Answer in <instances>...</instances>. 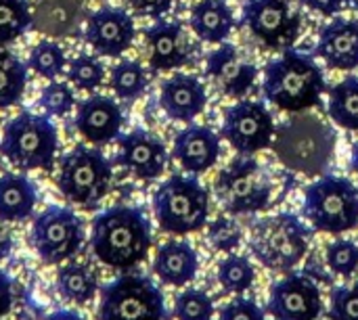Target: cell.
<instances>
[{"label":"cell","instance_id":"7","mask_svg":"<svg viewBox=\"0 0 358 320\" xmlns=\"http://www.w3.org/2000/svg\"><path fill=\"white\" fill-rule=\"evenodd\" d=\"M304 216L319 233L342 235L358 226V187L336 174H323L304 193Z\"/></svg>","mask_w":358,"mask_h":320},{"label":"cell","instance_id":"46","mask_svg":"<svg viewBox=\"0 0 358 320\" xmlns=\"http://www.w3.org/2000/svg\"><path fill=\"white\" fill-rule=\"evenodd\" d=\"M346 4H348L350 8H355V10H358V0H346Z\"/></svg>","mask_w":358,"mask_h":320},{"label":"cell","instance_id":"11","mask_svg":"<svg viewBox=\"0 0 358 320\" xmlns=\"http://www.w3.org/2000/svg\"><path fill=\"white\" fill-rule=\"evenodd\" d=\"M86 233L80 216L65 205H50L34 218L29 231V243L36 249L38 258L57 266L73 258L84 245Z\"/></svg>","mask_w":358,"mask_h":320},{"label":"cell","instance_id":"14","mask_svg":"<svg viewBox=\"0 0 358 320\" xmlns=\"http://www.w3.org/2000/svg\"><path fill=\"white\" fill-rule=\"evenodd\" d=\"M241 19L252 36L271 48H283L300 29V15L292 10V0H245Z\"/></svg>","mask_w":358,"mask_h":320},{"label":"cell","instance_id":"44","mask_svg":"<svg viewBox=\"0 0 358 320\" xmlns=\"http://www.w3.org/2000/svg\"><path fill=\"white\" fill-rule=\"evenodd\" d=\"M44 320H84L78 312L73 310H57V312H50Z\"/></svg>","mask_w":358,"mask_h":320},{"label":"cell","instance_id":"19","mask_svg":"<svg viewBox=\"0 0 358 320\" xmlns=\"http://www.w3.org/2000/svg\"><path fill=\"white\" fill-rule=\"evenodd\" d=\"M172 157L185 172L199 176L216 166L220 157V136L208 126L189 124L174 136Z\"/></svg>","mask_w":358,"mask_h":320},{"label":"cell","instance_id":"23","mask_svg":"<svg viewBox=\"0 0 358 320\" xmlns=\"http://www.w3.org/2000/svg\"><path fill=\"white\" fill-rule=\"evenodd\" d=\"M197 252L187 241H168L157 249L153 258V275L170 287L189 285L197 277Z\"/></svg>","mask_w":358,"mask_h":320},{"label":"cell","instance_id":"13","mask_svg":"<svg viewBox=\"0 0 358 320\" xmlns=\"http://www.w3.org/2000/svg\"><path fill=\"white\" fill-rule=\"evenodd\" d=\"M266 310L275 320H317L323 314V296L308 275L287 272L271 285Z\"/></svg>","mask_w":358,"mask_h":320},{"label":"cell","instance_id":"41","mask_svg":"<svg viewBox=\"0 0 358 320\" xmlns=\"http://www.w3.org/2000/svg\"><path fill=\"white\" fill-rule=\"evenodd\" d=\"M302 2H304V6H308L310 10H315L323 17H334L342 8H346V0H302Z\"/></svg>","mask_w":358,"mask_h":320},{"label":"cell","instance_id":"36","mask_svg":"<svg viewBox=\"0 0 358 320\" xmlns=\"http://www.w3.org/2000/svg\"><path fill=\"white\" fill-rule=\"evenodd\" d=\"M325 262L334 275L344 279L358 270V243L352 239H336L325 249Z\"/></svg>","mask_w":358,"mask_h":320},{"label":"cell","instance_id":"25","mask_svg":"<svg viewBox=\"0 0 358 320\" xmlns=\"http://www.w3.org/2000/svg\"><path fill=\"white\" fill-rule=\"evenodd\" d=\"M38 189L25 174L0 176V222H21L34 214Z\"/></svg>","mask_w":358,"mask_h":320},{"label":"cell","instance_id":"27","mask_svg":"<svg viewBox=\"0 0 358 320\" xmlns=\"http://www.w3.org/2000/svg\"><path fill=\"white\" fill-rule=\"evenodd\" d=\"M327 113L344 130L358 132V75H348L329 90Z\"/></svg>","mask_w":358,"mask_h":320},{"label":"cell","instance_id":"29","mask_svg":"<svg viewBox=\"0 0 358 320\" xmlns=\"http://www.w3.org/2000/svg\"><path fill=\"white\" fill-rule=\"evenodd\" d=\"M109 84L111 90L117 94V99L122 101H136L145 94L147 84H149V75L145 71V67L134 61V59H124L117 65L111 67L109 73Z\"/></svg>","mask_w":358,"mask_h":320},{"label":"cell","instance_id":"2","mask_svg":"<svg viewBox=\"0 0 358 320\" xmlns=\"http://www.w3.org/2000/svg\"><path fill=\"white\" fill-rule=\"evenodd\" d=\"M262 92L277 109L302 113L321 103L327 80L313 54L287 48L266 63Z\"/></svg>","mask_w":358,"mask_h":320},{"label":"cell","instance_id":"37","mask_svg":"<svg viewBox=\"0 0 358 320\" xmlns=\"http://www.w3.org/2000/svg\"><path fill=\"white\" fill-rule=\"evenodd\" d=\"M208 241L212 243V247L216 252L231 254V252H235L241 245L243 231H241V226H239L237 220L227 218V216H220L212 224H208Z\"/></svg>","mask_w":358,"mask_h":320},{"label":"cell","instance_id":"17","mask_svg":"<svg viewBox=\"0 0 358 320\" xmlns=\"http://www.w3.org/2000/svg\"><path fill=\"white\" fill-rule=\"evenodd\" d=\"M78 134L94 147H105L122 134L124 113L122 107L103 94H90L84 99L73 117Z\"/></svg>","mask_w":358,"mask_h":320},{"label":"cell","instance_id":"39","mask_svg":"<svg viewBox=\"0 0 358 320\" xmlns=\"http://www.w3.org/2000/svg\"><path fill=\"white\" fill-rule=\"evenodd\" d=\"M218 320H266V312L254 300L237 298L220 310Z\"/></svg>","mask_w":358,"mask_h":320},{"label":"cell","instance_id":"4","mask_svg":"<svg viewBox=\"0 0 358 320\" xmlns=\"http://www.w3.org/2000/svg\"><path fill=\"white\" fill-rule=\"evenodd\" d=\"M153 214L164 233H197L210 218V193L197 176L172 174L153 193Z\"/></svg>","mask_w":358,"mask_h":320},{"label":"cell","instance_id":"43","mask_svg":"<svg viewBox=\"0 0 358 320\" xmlns=\"http://www.w3.org/2000/svg\"><path fill=\"white\" fill-rule=\"evenodd\" d=\"M13 252V235L4 224H0V260H6Z\"/></svg>","mask_w":358,"mask_h":320},{"label":"cell","instance_id":"42","mask_svg":"<svg viewBox=\"0 0 358 320\" xmlns=\"http://www.w3.org/2000/svg\"><path fill=\"white\" fill-rule=\"evenodd\" d=\"M13 308V281L10 277L0 270V319H4Z\"/></svg>","mask_w":358,"mask_h":320},{"label":"cell","instance_id":"33","mask_svg":"<svg viewBox=\"0 0 358 320\" xmlns=\"http://www.w3.org/2000/svg\"><path fill=\"white\" fill-rule=\"evenodd\" d=\"M67 80L78 90L94 92L105 82V65L94 54L80 52L67 63Z\"/></svg>","mask_w":358,"mask_h":320},{"label":"cell","instance_id":"21","mask_svg":"<svg viewBox=\"0 0 358 320\" xmlns=\"http://www.w3.org/2000/svg\"><path fill=\"white\" fill-rule=\"evenodd\" d=\"M315 54L325 61L329 69L352 71L358 67V21L334 19L319 31Z\"/></svg>","mask_w":358,"mask_h":320},{"label":"cell","instance_id":"3","mask_svg":"<svg viewBox=\"0 0 358 320\" xmlns=\"http://www.w3.org/2000/svg\"><path fill=\"white\" fill-rule=\"evenodd\" d=\"M336 132L313 113H296L275 128L273 151L279 161L298 174L323 176L336 153Z\"/></svg>","mask_w":358,"mask_h":320},{"label":"cell","instance_id":"24","mask_svg":"<svg viewBox=\"0 0 358 320\" xmlns=\"http://www.w3.org/2000/svg\"><path fill=\"white\" fill-rule=\"evenodd\" d=\"M189 25L201 42L222 44L235 27V15L224 0H199L191 6Z\"/></svg>","mask_w":358,"mask_h":320},{"label":"cell","instance_id":"20","mask_svg":"<svg viewBox=\"0 0 358 320\" xmlns=\"http://www.w3.org/2000/svg\"><path fill=\"white\" fill-rule=\"evenodd\" d=\"M208 105V90L197 75L174 73L159 88V107L174 119L191 124L197 115L203 113Z\"/></svg>","mask_w":358,"mask_h":320},{"label":"cell","instance_id":"6","mask_svg":"<svg viewBox=\"0 0 358 320\" xmlns=\"http://www.w3.org/2000/svg\"><path fill=\"white\" fill-rule=\"evenodd\" d=\"M313 231L289 212L256 222L252 231V252L271 270L292 272L308 254Z\"/></svg>","mask_w":358,"mask_h":320},{"label":"cell","instance_id":"15","mask_svg":"<svg viewBox=\"0 0 358 320\" xmlns=\"http://www.w3.org/2000/svg\"><path fill=\"white\" fill-rule=\"evenodd\" d=\"M136 36L134 19L120 6H101L86 19V44L101 57L124 54Z\"/></svg>","mask_w":358,"mask_h":320},{"label":"cell","instance_id":"40","mask_svg":"<svg viewBox=\"0 0 358 320\" xmlns=\"http://www.w3.org/2000/svg\"><path fill=\"white\" fill-rule=\"evenodd\" d=\"M132 10L141 17H153L159 19L166 13H170L174 0H128Z\"/></svg>","mask_w":358,"mask_h":320},{"label":"cell","instance_id":"12","mask_svg":"<svg viewBox=\"0 0 358 320\" xmlns=\"http://www.w3.org/2000/svg\"><path fill=\"white\" fill-rule=\"evenodd\" d=\"M275 128L273 113L264 103L243 99L224 109L220 134L239 155H254L273 145Z\"/></svg>","mask_w":358,"mask_h":320},{"label":"cell","instance_id":"45","mask_svg":"<svg viewBox=\"0 0 358 320\" xmlns=\"http://www.w3.org/2000/svg\"><path fill=\"white\" fill-rule=\"evenodd\" d=\"M350 170L358 176V140L352 145V151H350Z\"/></svg>","mask_w":358,"mask_h":320},{"label":"cell","instance_id":"22","mask_svg":"<svg viewBox=\"0 0 358 320\" xmlns=\"http://www.w3.org/2000/svg\"><path fill=\"white\" fill-rule=\"evenodd\" d=\"M206 73L216 80L227 96L241 99L254 88L258 69L252 63L239 59V52L233 44L222 42L216 50L206 57Z\"/></svg>","mask_w":358,"mask_h":320},{"label":"cell","instance_id":"30","mask_svg":"<svg viewBox=\"0 0 358 320\" xmlns=\"http://www.w3.org/2000/svg\"><path fill=\"white\" fill-rule=\"evenodd\" d=\"M256 281V268L248 256L231 254L218 264V283L227 293H243Z\"/></svg>","mask_w":358,"mask_h":320},{"label":"cell","instance_id":"47","mask_svg":"<svg viewBox=\"0 0 358 320\" xmlns=\"http://www.w3.org/2000/svg\"><path fill=\"white\" fill-rule=\"evenodd\" d=\"M317 320H319V319H317ZM327 320H329V319H327Z\"/></svg>","mask_w":358,"mask_h":320},{"label":"cell","instance_id":"38","mask_svg":"<svg viewBox=\"0 0 358 320\" xmlns=\"http://www.w3.org/2000/svg\"><path fill=\"white\" fill-rule=\"evenodd\" d=\"M329 320H358V281L346 287H336L329 298Z\"/></svg>","mask_w":358,"mask_h":320},{"label":"cell","instance_id":"34","mask_svg":"<svg viewBox=\"0 0 358 320\" xmlns=\"http://www.w3.org/2000/svg\"><path fill=\"white\" fill-rule=\"evenodd\" d=\"M172 314L176 320H212L214 302L201 289H185L176 296Z\"/></svg>","mask_w":358,"mask_h":320},{"label":"cell","instance_id":"16","mask_svg":"<svg viewBox=\"0 0 358 320\" xmlns=\"http://www.w3.org/2000/svg\"><path fill=\"white\" fill-rule=\"evenodd\" d=\"M120 151L115 155V163L134 174L141 180H157L168 163L166 143L143 128H134L126 134L117 136Z\"/></svg>","mask_w":358,"mask_h":320},{"label":"cell","instance_id":"9","mask_svg":"<svg viewBox=\"0 0 358 320\" xmlns=\"http://www.w3.org/2000/svg\"><path fill=\"white\" fill-rule=\"evenodd\" d=\"M99 293V320H170L164 293L143 272L124 270Z\"/></svg>","mask_w":358,"mask_h":320},{"label":"cell","instance_id":"32","mask_svg":"<svg viewBox=\"0 0 358 320\" xmlns=\"http://www.w3.org/2000/svg\"><path fill=\"white\" fill-rule=\"evenodd\" d=\"M27 67L34 69L44 80H57L67 67L65 50L55 40H40L29 50Z\"/></svg>","mask_w":358,"mask_h":320},{"label":"cell","instance_id":"35","mask_svg":"<svg viewBox=\"0 0 358 320\" xmlns=\"http://www.w3.org/2000/svg\"><path fill=\"white\" fill-rule=\"evenodd\" d=\"M38 105L42 107L44 115H48V117H65L76 107V96L67 82L50 80V84H46L40 90Z\"/></svg>","mask_w":358,"mask_h":320},{"label":"cell","instance_id":"1","mask_svg":"<svg viewBox=\"0 0 358 320\" xmlns=\"http://www.w3.org/2000/svg\"><path fill=\"white\" fill-rule=\"evenodd\" d=\"M153 241L151 222L141 208L113 205L90 222V249L94 258L115 270H132L149 256Z\"/></svg>","mask_w":358,"mask_h":320},{"label":"cell","instance_id":"26","mask_svg":"<svg viewBox=\"0 0 358 320\" xmlns=\"http://www.w3.org/2000/svg\"><path fill=\"white\" fill-rule=\"evenodd\" d=\"M57 291L63 300L84 306L96 298L99 279L88 266L67 264V266H61L57 272Z\"/></svg>","mask_w":358,"mask_h":320},{"label":"cell","instance_id":"10","mask_svg":"<svg viewBox=\"0 0 358 320\" xmlns=\"http://www.w3.org/2000/svg\"><path fill=\"white\" fill-rule=\"evenodd\" d=\"M214 191L218 201L229 214H256L271 205V182L252 155H239L224 168L216 182Z\"/></svg>","mask_w":358,"mask_h":320},{"label":"cell","instance_id":"5","mask_svg":"<svg viewBox=\"0 0 358 320\" xmlns=\"http://www.w3.org/2000/svg\"><path fill=\"white\" fill-rule=\"evenodd\" d=\"M59 151V134L48 115L21 111L8 119L2 130L0 153L2 157L27 172V170H52Z\"/></svg>","mask_w":358,"mask_h":320},{"label":"cell","instance_id":"8","mask_svg":"<svg viewBox=\"0 0 358 320\" xmlns=\"http://www.w3.org/2000/svg\"><path fill=\"white\" fill-rule=\"evenodd\" d=\"M111 180L113 166L99 149L76 145L61 157L57 189L67 201L82 205L84 210L99 208L111 189Z\"/></svg>","mask_w":358,"mask_h":320},{"label":"cell","instance_id":"31","mask_svg":"<svg viewBox=\"0 0 358 320\" xmlns=\"http://www.w3.org/2000/svg\"><path fill=\"white\" fill-rule=\"evenodd\" d=\"M34 25L27 0H0V46L21 38Z\"/></svg>","mask_w":358,"mask_h":320},{"label":"cell","instance_id":"28","mask_svg":"<svg viewBox=\"0 0 358 320\" xmlns=\"http://www.w3.org/2000/svg\"><path fill=\"white\" fill-rule=\"evenodd\" d=\"M27 86V67L10 50L0 48V111L17 105Z\"/></svg>","mask_w":358,"mask_h":320},{"label":"cell","instance_id":"18","mask_svg":"<svg viewBox=\"0 0 358 320\" xmlns=\"http://www.w3.org/2000/svg\"><path fill=\"white\" fill-rule=\"evenodd\" d=\"M145 40L149 48V65L153 71H170L191 63L193 46L185 34L180 21L157 19L145 29Z\"/></svg>","mask_w":358,"mask_h":320}]
</instances>
